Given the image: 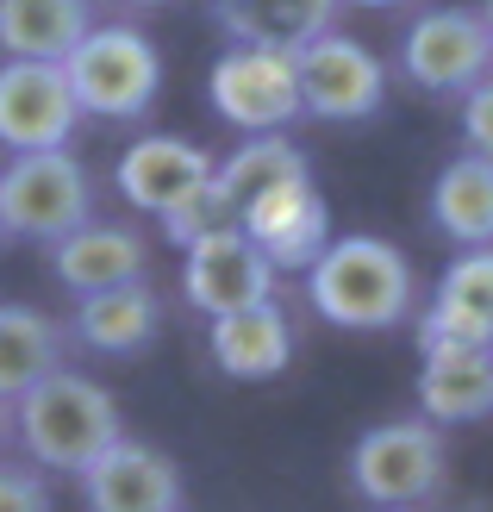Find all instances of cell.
Returning <instances> with one entry per match:
<instances>
[{
	"instance_id": "6da1fadb",
	"label": "cell",
	"mask_w": 493,
	"mask_h": 512,
	"mask_svg": "<svg viewBox=\"0 0 493 512\" xmlns=\"http://www.w3.org/2000/svg\"><path fill=\"white\" fill-rule=\"evenodd\" d=\"M13 438L25 444L32 469H57V475H82L94 456H107L125 431H119V400L88 375H44L32 394L13 400Z\"/></svg>"
},
{
	"instance_id": "7a4b0ae2",
	"label": "cell",
	"mask_w": 493,
	"mask_h": 512,
	"mask_svg": "<svg viewBox=\"0 0 493 512\" xmlns=\"http://www.w3.org/2000/svg\"><path fill=\"white\" fill-rule=\"evenodd\" d=\"M306 294H313L319 319L344 331H394L412 313V263L387 238L350 232L331 238L325 256L306 269Z\"/></svg>"
},
{
	"instance_id": "3957f363",
	"label": "cell",
	"mask_w": 493,
	"mask_h": 512,
	"mask_svg": "<svg viewBox=\"0 0 493 512\" xmlns=\"http://www.w3.org/2000/svg\"><path fill=\"white\" fill-rule=\"evenodd\" d=\"M63 82L75 94V113L138 125L163 94V57L138 25H94L63 57Z\"/></svg>"
},
{
	"instance_id": "277c9868",
	"label": "cell",
	"mask_w": 493,
	"mask_h": 512,
	"mask_svg": "<svg viewBox=\"0 0 493 512\" xmlns=\"http://www.w3.org/2000/svg\"><path fill=\"white\" fill-rule=\"evenodd\" d=\"M450 475V450H444V431L425 425V419H387L369 425L350 450V481L356 494L381 506V512H406V506H425L437 500Z\"/></svg>"
},
{
	"instance_id": "5b68a950",
	"label": "cell",
	"mask_w": 493,
	"mask_h": 512,
	"mask_svg": "<svg viewBox=\"0 0 493 512\" xmlns=\"http://www.w3.org/2000/svg\"><path fill=\"white\" fill-rule=\"evenodd\" d=\"M94 219V182L69 150H38L0 169V232L57 244Z\"/></svg>"
},
{
	"instance_id": "8992f818",
	"label": "cell",
	"mask_w": 493,
	"mask_h": 512,
	"mask_svg": "<svg viewBox=\"0 0 493 512\" xmlns=\"http://www.w3.org/2000/svg\"><path fill=\"white\" fill-rule=\"evenodd\" d=\"M206 100L225 125L250 138H281L300 119V88H294V50H256L231 44L206 75Z\"/></svg>"
},
{
	"instance_id": "52a82bcc",
	"label": "cell",
	"mask_w": 493,
	"mask_h": 512,
	"mask_svg": "<svg viewBox=\"0 0 493 512\" xmlns=\"http://www.w3.org/2000/svg\"><path fill=\"white\" fill-rule=\"evenodd\" d=\"M294 88H300V113H313L325 125H356V119L381 113L387 69L375 63L369 44H356L344 32H325V38L294 50Z\"/></svg>"
},
{
	"instance_id": "ba28073f",
	"label": "cell",
	"mask_w": 493,
	"mask_h": 512,
	"mask_svg": "<svg viewBox=\"0 0 493 512\" xmlns=\"http://www.w3.org/2000/svg\"><path fill=\"white\" fill-rule=\"evenodd\" d=\"M400 75L425 94H469L493 75V38L475 7H431L400 38Z\"/></svg>"
},
{
	"instance_id": "9c48e42d",
	"label": "cell",
	"mask_w": 493,
	"mask_h": 512,
	"mask_svg": "<svg viewBox=\"0 0 493 512\" xmlns=\"http://www.w3.org/2000/svg\"><path fill=\"white\" fill-rule=\"evenodd\" d=\"M181 300L206 319H231V313H250V306L275 300V269L238 232V219L181 250Z\"/></svg>"
},
{
	"instance_id": "30bf717a",
	"label": "cell",
	"mask_w": 493,
	"mask_h": 512,
	"mask_svg": "<svg viewBox=\"0 0 493 512\" xmlns=\"http://www.w3.org/2000/svg\"><path fill=\"white\" fill-rule=\"evenodd\" d=\"M75 125V94L57 63H0V144L13 157H38V150H69Z\"/></svg>"
},
{
	"instance_id": "8fae6325",
	"label": "cell",
	"mask_w": 493,
	"mask_h": 512,
	"mask_svg": "<svg viewBox=\"0 0 493 512\" xmlns=\"http://www.w3.org/2000/svg\"><path fill=\"white\" fill-rule=\"evenodd\" d=\"M419 350H493V250H462L437 275L419 319Z\"/></svg>"
},
{
	"instance_id": "7c38bea8",
	"label": "cell",
	"mask_w": 493,
	"mask_h": 512,
	"mask_svg": "<svg viewBox=\"0 0 493 512\" xmlns=\"http://www.w3.org/2000/svg\"><path fill=\"white\" fill-rule=\"evenodd\" d=\"M238 232L263 250V263L275 275H288V269H313L325 244H331V207H325V194L313 182H300V188H281V194H263L256 207L238 213Z\"/></svg>"
},
{
	"instance_id": "4fadbf2b",
	"label": "cell",
	"mask_w": 493,
	"mask_h": 512,
	"mask_svg": "<svg viewBox=\"0 0 493 512\" xmlns=\"http://www.w3.org/2000/svg\"><path fill=\"white\" fill-rule=\"evenodd\" d=\"M50 269L57 281L88 300V294H113V288H138L144 269H150V244L119 219H88L82 232H69L50 244Z\"/></svg>"
},
{
	"instance_id": "5bb4252c",
	"label": "cell",
	"mask_w": 493,
	"mask_h": 512,
	"mask_svg": "<svg viewBox=\"0 0 493 512\" xmlns=\"http://www.w3.org/2000/svg\"><path fill=\"white\" fill-rule=\"evenodd\" d=\"M88 512H181V469L157 444L119 438L107 456L82 469Z\"/></svg>"
},
{
	"instance_id": "9a60e30c",
	"label": "cell",
	"mask_w": 493,
	"mask_h": 512,
	"mask_svg": "<svg viewBox=\"0 0 493 512\" xmlns=\"http://www.w3.org/2000/svg\"><path fill=\"white\" fill-rule=\"evenodd\" d=\"M113 182H119V194L132 200L138 213H175L188 194H200L206 182H213V157H206L200 144H188V138H138L132 150L119 157V169H113Z\"/></svg>"
},
{
	"instance_id": "2e32d148",
	"label": "cell",
	"mask_w": 493,
	"mask_h": 512,
	"mask_svg": "<svg viewBox=\"0 0 493 512\" xmlns=\"http://www.w3.org/2000/svg\"><path fill=\"white\" fill-rule=\"evenodd\" d=\"M337 13H344V0H213L219 32L256 50H300L337 32Z\"/></svg>"
},
{
	"instance_id": "e0dca14e",
	"label": "cell",
	"mask_w": 493,
	"mask_h": 512,
	"mask_svg": "<svg viewBox=\"0 0 493 512\" xmlns=\"http://www.w3.org/2000/svg\"><path fill=\"white\" fill-rule=\"evenodd\" d=\"M94 32V0H0V57L57 63Z\"/></svg>"
},
{
	"instance_id": "ac0fdd59",
	"label": "cell",
	"mask_w": 493,
	"mask_h": 512,
	"mask_svg": "<svg viewBox=\"0 0 493 512\" xmlns=\"http://www.w3.org/2000/svg\"><path fill=\"white\" fill-rule=\"evenodd\" d=\"M206 344H213V363L231 381H269L294 363V331L275 300L250 306V313H231V319H206Z\"/></svg>"
},
{
	"instance_id": "d6986e66",
	"label": "cell",
	"mask_w": 493,
	"mask_h": 512,
	"mask_svg": "<svg viewBox=\"0 0 493 512\" xmlns=\"http://www.w3.org/2000/svg\"><path fill=\"white\" fill-rule=\"evenodd\" d=\"M425 425H475L493 413V350H425L419 369Z\"/></svg>"
},
{
	"instance_id": "ffe728a7",
	"label": "cell",
	"mask_w": 493,
	"mask_h": 512,
	"mask_svg": "<svg viewBox=\"0 0 493 512\" xmlns=\"http://www.w3.org/2000/svg\"><path fill=\"white\" fill-rule=\"evenodd\" d=\"M69 331L94 356H138L144 344H157V331H163V300L150 294V281L113 288V294H88V300H75Z\"/></svg>"
},
{
	"instance_id": "44dd1931",
	"label": "cell",
	"mask_w": 493,
	"mask_h": 512,
	"mask_svg": "<svg viewBox=\"0 0 493 512\" xmlns=\"http://www.w3.org/2000/svg\"><path fill=\"white\" fill-rule=\"evenodd\" d=\"M300 182H313V169H306V150L294 138H244L225 163H213V188L231 213L256 207L263 194L300 188Z\"/></svg>"
},
{
	"instance_id": "7402d4cb",
	"label": "cell",
	"mask_w": 493,
	"mask_h": 512,
	"mask_svg": "<svg viewBox=\"0 0 493 512\" xmlns=\"http://www.w3.org/2000/svg\"><path fill=\"white\" fill-rule=\"evenodd\" d=\"M431 225L462 250H493V163L456 157L431 182Z\"/></svg>"
},
{
	"instance_id": "603a6c76",
	"label": "cell",
	"mask_w": 493,
	"mask_h": 512,
	"mask_svg": "<svg viewBox=\"0 0 493 512\" xmlns=\"http://www.w3.org/2000/svg\"><path fill=\"white\" fill-rule=\"evenodd\" d=\"M63 369V325L38 306H0V400L32 394L44 375Z\"/></svg>"
},
{
	"instance_id": "cb8c5ba5",
	"label": "cell",
	"mask_w": 493,
	"mask_h": 512,
	"mask_svg": "<svg viewBox=\"0 0 493 512\" xmlns=\"http://www.w3.org/2000/svg\"><path fill=\"white\" fill-rule=\"evenodd\" d=\"M231 219H238V213H231L225 200H219V188L206 182L200 194H188V200H181L175 213H163V238H169V244H181V250H188L194 238H206V232H219V225H231Z\"/></svg>"
},
{
	"instance_id": "d4e9b609",
	"label": "cell",
	"mask_w": 493,
	"mask_h": 512,
	"mask_svg": "<svg viewBox=\"0 0 493 512\" xmlns=\"http://www.w3.org/2000/svg\"><path fill=\"white\" fill-rule=\"evenodd\" d=\"M0 512H57L44 475L25 469V463H0Z\"/></svg>"
},
{
	"instance_id": "484cf974",
	"label": "cell",
	"mask_w": 493,
	"mask_h": 512,
	"mask_svg": "<svg viewBox=\"0 0 493 512\" xmlns=\"http://www.w3.org/2000/svg\"><path fill=\"white\" fill-rule=\"evenodd\" d=\"M462 138H469V157L493 163V75L462 94Z\"/></svg>"
},
{
	"instance_id": "4316f807",
	"label": "cell",
	"mask_w": 493,
	"mask_h": 512,
	"mask_svg": "<svg viewBox=\"0 0 493 512\" xmlns=\"http://www.w3.org/2000/svg\"><path fill=\"white\" fill-rule=\"evenodd\" d=\"M7 438H13V406L0 400V450H7Z\"/></svg>"
},
{
	"instance_id": "83f0119b",
	"label": "cell",
	"mask_w": 493,
	"mask_h": 512,
	"mask_svg": "<svg viewBox=\"0 0 493 512\" xmlns=\"http://www.w3.org/2000/svg\"><path fill=\"white\" fill-rule=\"evenodd\" d=\"M344 7H375V13H387V7H406V0H344Z\"/></svg>"
},
{
	"instance_id": "f1b7e54d",
	"label": "cell",
	"mask_w": 493,
	"mask_h": 512,
	"mask_svg": "<svg viewBox=\"0 0 493 512\" xmlns=\"http://www.w3.org/2000/svg\"><path fill=\"white\" fill-rule=\"evenodd\" d=\"M481 13V25H487V38H493V0H487V7H475Z\"/></svg>"
},
{
	"instance_id": "f546056e",
	"label": "cell",
	"mask_w": 493,
	"mask_h": 512,
	"mask_svg": "<svg viewBox=\"0 0 493 512\" xmlns=\"http://www.w3.org/2000/svg\"><path fill=\"white\" fill-rule=\"evenodd\" d=\"M119 7H169V0H119Z\"/></svg>"
},
{
	"instance_id": "4dcf8cb0",
	"label": "cell",
	"mask_w": 493,
	"mask_h": 512,
	"mask_svg": "<svg viewBox=\"0 0 493 512\" xmlns=\"http://www.w3.org/2000/svg\"><path fill=\"white\" fill-rule=\"evenodd\" d=\"M406 512H425V506H406Z\"/></svg>"
},
{
	"instance_id": "1f68e13d",
	"label": "cell",
	"mask_w": 493,
	"mask_h": 512,
	"mask_svg": "<svg viewBox=\"0 0 493 512\" xmlns=\"http://www.w3.org/2000/svg\"><path fill=\"white\" fill-rule=\"evenodd\" d=\"M0 238H7V232H0Z\"/></svg>"
}]
</instances>
